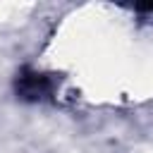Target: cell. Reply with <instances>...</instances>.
<instances>
[{
    "mask_svg": "<svg viewBox=\"0 0 153 153\" xmlns=\"http://www.w3.org/2000/svg\"><path fill=\"white\" fill-rule=\"evenodd\" d=\"M48 91H50L48 76H43L38 72H22V76H19V93L24 98H43Z\"/></svg>",
    "mask_w": 153,
    "mask_h": 153,
    "instance_id": "obj_1",
    "label": "cell"
}]
</instances>
